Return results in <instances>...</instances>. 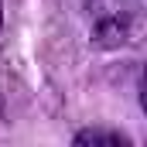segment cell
<instances>
[{"mask_svg":"<svg viewBox=\"0 0 147 147\" xmlns=\"http://www.w3.org/2000/svg\"><path fill=\"white\" fill-rule=\"evenodd\" d=\"M0 24H3V10H0Z\"/></svg>","mask_w":147,"mask_h":147,"instance_id":"obj_3","label":"cell"},{"mask_svg":"<svg viewBox=\"0 0 147 147\" xmlns=\"http://www.w3.org/2000/svg\"><path fill=\"white\" fill-rule=\"evenodd\" d=\"M89 31L103 48L130 45L140 34V14L134 0H92L89 3Z\"/></svg>","mask_w":147,"mask_h":147,"instance_id":"obj_1","label":"cell"},{"mask_svg":"<svg viewBox=\"0 0 147 147\" xmlns=\"http://www.w3.org/2000/svg\"><path fill=\"white\" fill-rule=\"evenodd\" d=\"M75 144L86 147H127V137H120V134H103V130H82V134H75Z\"/></svg>","mask_w":147,"mask_h":147,"instance_id":"obj_2","label":"cell"}]
</instances>
